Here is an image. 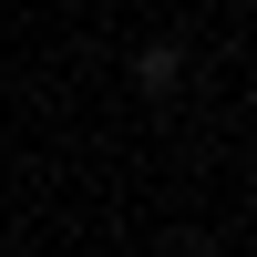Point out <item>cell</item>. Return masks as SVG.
I'll list each match as a JSON object with an SVG mask.
<instances>
[{"mask_svg":"<svg viewBox=\"0 0 257 257\" xmlns=\"http://www.w3.org/2000/svg\"><path fill=\"white\" fill-rule=\"evenodd\" d=\"M175 82H185V52H175V41H144V52H134V93H175Z\"/></svg>","mask_w":257,"mask_h":257,"instance_id":"1","label":"cell"}]
</instances>
